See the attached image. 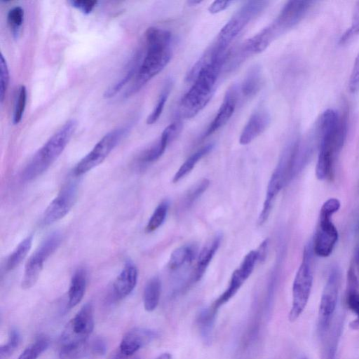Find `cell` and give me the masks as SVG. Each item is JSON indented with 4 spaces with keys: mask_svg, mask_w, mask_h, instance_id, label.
<instances>
[{
    "mask_svg": "<svg viewBox=\"0 0 359 359\" xmlns=\"http://www.w3.org/2000/svg\"><path fill=\"white\" fill-rule=\"evenodd\" d=\"M227 56V50L213 44L191 69L187 79L193 81V84L182 97L179 105L182 118L194 117L210 102Z\"/></svg>",
    "mask_w": 359,
    "mask_h": 359,
    "instance_id": "6da1fadb",
    "label": "cell"
},
{
    "mask_svg": "<svg viewBox=\"0 0 359 359\" xmlns=\"http://www.w3.org/2000/svg\"><path fill=\"white\" fill-rule=\"evenodd\" d=\"M144 45L145 52L135 79L125 93L126 97L141 90L167 66L172 57V34L165 29L149 27L144 34Z\"/></svg>",
    "mask_w": 359,
    "mask_h": 359,
    "instance_id": "7a4b0ae2",
    "label": "cell"
},
{
    "mask_svg": "<svg viewBox=\"0 0 359 359\" xmlns=\"http://www.w3.org/2000/svg\"><path fill=\"white\" fill-rule=\"evenodd\" d=\"M318 130L319 151L316 175L318 180H325L333 174L346 135V123L336 111L329 109L320 118Z\"/></svg>",
    "mask_w": 359,
    "mask_h": 359,
    "instance_id": "3957f363",
    "label": "cell"
},
{
    "mask_svg": "<svg viewBox=\"0 0 359 359\" xmlns=\"http://www.w3.org/2000/svg\"><path fill=\"white\" fill-rule=\"evenodd\" d=\"M94 329V309L85 304L66 325L60 337V359H80L87 351L88 339Z\"/></svg>",
    "mask_w": 359,
    "mask_h": 359,
    "instance_id": "277c9868",
    "label": "cell"
},
{
    "mask_svg": "<svg viewBox=\"0 0 359 359\" xmlns=\"http://www.w3.org/2000/svg\"><path fill=\"white\" fill-rule=\"evenodd\" d=\"M77 126L74 119L65 123L34 154L22 172L25 181L32 180L44 172L57 160L73 136Z\"/></svg>",
    "mask_w": 359,
    "mask_h": 359,
    "instance_id": "5b68a950",
    "label": "cell"
},
{
    "mask_svg": "<svg viewBox=\"0 0 359 359\" xmlns=\"http://www.w3.org/2000/svg\"><path fill=\"white\" fill-rule=\"evenodd\" d=\"M297 150L294 144L288 143L282 151L267 186L263 208L258 217L259 225H262L268 219L277 195L292 180Z\"/></svg>",
    "mask_w": 359,
    "mask_h": 359,
    "instance_id": "8992f818",
    "label": "cell"
},
{
    "mask_svg": "<svg viewBox=\"0 0 359 359\" xmlns=\"http://www.w3.org/2000/svg\"><path fill=\"white\" fill-rule=\"evenodd\" d=\"M312 243H308L303 252L302 262L296 273L292 285V304L289 312L290 322L295 321L304 310L313 285Z\"/></svg>",
    "mask_w": 359,
    "mask_h": 359,
    "instance_id": "52a82bcc",
    "label": "cell"
},
{
    "mask_svg": "<svg viewBox=\"0 0 359 359\" xmlns=\"http://www.w3.org/2000/svg\"><path fill=\"white\" fill-rule=\"evenodd\" d=\"M341 206L336 198L327 199L320 210L318 224L312 243L313 253L321 257L330 256L338 241V231L332 221Z\"/></svg>",
    "mask_w": 359,
    "mask_h": 359,
    "instance_id": "ba28073f",
    "label": "cell"
},
{
    "mask_svg": "<svg viewBox=\"0 0 359 359\" xmlns=\"http://www.w3.org/2000/svg\"><path fill=\"white\" fill-rule=\"evenodd\" d=\"M266 1H246L219 31L215 43L227 49L231 41L246 25L259 15L268 6Z\"/></svg>",
    "mask_w": 359,
    "mask_h": 359,
    "instance_id": "9c48e42d",
    "label": "cell"
},
{
    "mask_svg": "<svg viewBox=\"0 0 359 359\" xmlns=\"http://www.w3.org/2000/svg\"><path fill=\"white\" fill-rule=\"evenodd\" d=\"M127 128H117L105 134L76 165L74 174L81 176L102 163L127 133Z\"/></svg>",
    "mask_w": 359,
    "mask_h": 359,
    "instance_id": "30bf717a",
    "label": "cell"
},
{
    "mask_svg": "<svg viewBox=\"0 0 359 359\" xmlns=\"http://www.w3.org/2000/svg\"><path fill=\"white\" fill-rule=\"evenodd\" d=\"M62 241V236L54 232L46 237L28 259L22 276L21 287L29 289L38 280L46 260L57 249Z\"/></svg>",
    "mask_w": 359,
    "mask_h": 359,
    "instance_id": "8fae6325",
    "label": "cell"
},
{
    "mask_svg": "<svg viewBox=\"0 0 359 359\" xmlns=\"http://www.w3.org/2000/svg\"><path fill=\"white\" fill-rule=\"evenodd\" d=\"M341 271L337 266L330 271L323 289L318 309V330L320 334L329 328L334 316L339 290Z\"/></svg>",
    "mask_w": 359,
    "mask_h": 359,
    "instance_id": "7c38bea8",
    "label": "cell"
},
{
    "mask_svg": "<svg viewBox=\"0 0 359 359\" xmlns=\"http://www.w3.org/2000/svg\"><path fill=\"white\" fill-rule=\"evenodd\" d=\"M313 3L311 1H287L274 21L266 27L273 38L275 39L296 25L306 14Z\"/></svg>",
    "mask_w": 359,
    "mask_h": 359,
    "instance_id": "4fadbf2b",
    "label": "cell"
},
{
    "mask_svg": "<svg viewBox=\"0 0 359 359\" xmlns=\"http://www.w3.org/2000/svg\"><path fill=\"white\" fill-rule=\"evenodd\" d=\"M77 197V187L73 182L67 184L47 207L41 224L48 226L63 218L74 206Z\"/></svg>",
    "mask_w": 359,
    "mask_h": 359,
    "instance_id": "5bb4252c",
    "label": "cell"
},
{
    "mask_svg": "<svg viewBox=\"0 0 359 359\" xmlns=\"http://www.w3.org/2000/svg\"><path fill=\"white\" fill-rule=\"evenodd\" d=\"M257 261L258 255L257 250H252L245 256L239 267L233 272L226 290L211 306L215 310L217 311L220 306L228 302L236 294L252 273Z\"/></svg>",
    "mask_w": 359,
    "mask_h": 359,
    "instance_id": "9a60e30c",
    "label": "cell"
},
{
    "mask_svg": "<svg viewBox=\"0 0 359 359\" xmlns=\"http://www.w3.org/2000/svg\"><path fill=\"white\" fill-rule=\"evenodd\" d=\"M238 95L239 86L237 85H232L227 89L223 102L215 117L205 132L203 137L212 135L215 131L222 128L229 121L235 111Z\"/></svg>",
    "mask_w": 359,
    "mask_h": 359,
    "instance_id": "2e32d148",
    "label": "cell"
},
{
    "mask_svg": "<svg viewBox=\"0 0 359 359\" xmlns=\"http://www.w3.org/2000/svg\"><path fill=\"white\" fill-rule=\"evenodd\" d=\"M156 336V332L151 329L133 327L123 336L118 349L123 355L130 357L150 343Z\"/></svg>",
    "mask_w": 359,
    "mask_h": 359,
    "instance_id": "e0dca14e",
    "label": "cell"
},
{
    "mask_svg": "<svg viewBox=\"0 0 359 359\" xmlns=\"http://www.w3.org/2000/svg\"><path fill=\"white\" fill-rule=\"evenodd\" d=\"M271 122L269 112L264 107L257 109L250 116L242 130L239 142L246 145L264 133Z\"/></svg>",
    "mask_w": 359,
    "mask_h": 359,
    "instance_id": "ac0fdd59",
    "label": "cell"
},
{
    "mask_svg": "<svg viewBox=\"0 0 359 359\" xmlns=\"http://www.w3.org/2000/svg\"><path fill=\"white\" fill-rule=\"evenodd\" d=\"M138 278L136 266L130 261L127 262L113 283L115 297L122 299L128 296L135 289Z\"/></svg>",
    "mask_w": 359,
    "mask_h": 359,
    "instance_id": "d6986e66",
    "label": "cell"
},
{
    "mask_svg": "<svg viewBox=\"0 0 359 359\" xmlns=\"http://www.w3.org/2000/svg\"><path fill=\"white\" fill-rule=\"evenodd\" d=\"M346 304L356 316L355 319L349 323V327L352 330H359V281L354 269L351 266L347 273Z\"/></svg>",
    "mask_w": 359,
    "mask_h": 359,
    "instance_id": "ffe728a7",
    "label": "cell"
},
{
    "mask_svg": "<svg viewBox=\"0 0 359 359\" xmlns=\"http://www.w3.org/2000/svg\"><path fill=\"white\" fill-rule=\"evenodd\" d=\"M177 130V123H172L168 126L162 132L158 141L142 154L141 161L144 163H152L158 160L165 152L170 142L175 137Z\"/></svg>",
    "mask_w": 359,
    "mask_h": 359,
    "instance_id": "44dd1931",
    "label": "cell"
},
{
    "mask_svg": "<svg viewBox=\"0 0 359 359\" xmlns=\"http://www.w3.org/2000/svg\"><path fill=\"white\" fill-rule=\"evenodd\" d=\"M221 240L222 236L220 234L215 235L201 250L194 274V280L196 281L199 280L205 273L206 269L220 245Z\"/></svg>",
    "mask_w": 359,
    "mask_h": 359,
    "instance_id": "7402d4cb",
    "label": "cell"
},
{
    "mask_svg": "<svg viewBox=\"0 0 359 359\" xmlns=\"http://www.w3.org/2000/svg\"><path fill=\"white\" fill-rule=\"evenodd\" d=\"M87 284L86 272L83 269H78L74 273L68 290V308L72 309L82 300Z\"/></svg>",
    "mask_w": 359,
    "mask_h": 359,
    "instance_id": "603a6c76",
    "label": "cell"
},
{
    "mask_svg": "<svg viewBox=\"0 0 359 359\" xmlns=\"http://www.w3.org/2000/svg\"><path fill=\"white\" fill-rule=\"evenodd\" d=\"M143 50H138L133 57L130 66L124 74L113 85L110 86L104 93V98H111L118 93L121 89L137 74L142 57Z\"/></svg>",
    "mask_w": 359,
    "mask_h": 359,
    "instance_id": "cb8c5ba5",
    "label": "cell"
},
{
    "mask_svg": "<svg viewBox=\"0 0 359 359\" xmlns=\"http://www.w3.org/2000/svg\"><path fill=\"white\" fill-rule=\"evenodd\" d=\"M262 83V70L259 65L252 67L245 76L239 86V92L245 97L255 95L260 90Z\"/></svg>",
    "mask_w": 359,
    "mask_h": 359,
    "instance_id": "d4e9b609",
    "label": "cell"
},
{
    "mask_svg": "<svg viewBox=\"0 0 359 359\" xmlns=\"http://www.w3.org/2000/svg\"><path fill=\"white\" fill-rule=\"evenodd\" d=\"M161 283L158 277L151 278L146 284L143 292V304L148 312L154 311L159 302Z\"/></svg>",
    "mask_w": 359,
    "mask_h": 359,
    "instance_id": "484cf974",
    "label": "cell"
},
{
    "mask_svg": "<svg viewBox=\"0 0 359 359\" xmlns=\"http://www.w3.org/2000/svg\"><path fill=\"white\" fill-rule=\"evenodd\" d=\"M196 252L197 248L194 245H184L175 249L170 255L168 267L171 270H175L191 263L194 259Z\"/></svg>",
    "mask_w": 359,
    "mask_h": 359,
    "instance_id": "4316f807",
    "label": "cell"
},
{
    "mask_svg": "<svg viewBox=\"0 0 359 359\" xmlns=\"http://www.w3.org/2000/svg\"><path fill=\"white\" fill-rule=\"evenodd\" d=\"M214 147L213 144H208L191 154L184 163L180 167L178 170L175 174L172 182L174 183L177 182L184 176L189 174L192 169L195 167L196 164L208 153H210Z\"/></svg>",
    "mask_w": 359,
    "mask_h": 359,
    "instance_id": "83f0119b",
    "label": "cell"
},
{
    "mask_svg": "<svg viewBox=\"0 0 359 359\" xmlns=\"http://www.w3.org/2000/svg\"><path fill=\"white\" fill-rule=\"evenodd\" d=\"M217 312L210 306L202 310L198 316L197 323L205 341L210 340Z\"/></svg>",
    "mask_w": 359,
    "mask_h": 359,
    "instance_id": "f1b7e54d",
    "label": "cell"
},
{
    "mask_svg": "<svg viewBox=\"0 0 359 359\" xmlns=\"http://www.w3.org/2000/svg\"><path fill=\"white\" fill-rule=\"evenodd\" d=\"M32 241L33 236L30 235L18 244L7 259L6 269L8 270L14 269L22 262L32 247Z\"/></svg>",
    "mask_w": 359,
    "mask_h": 359,
    "instance_id": "f546056e",
    "label": "cell"
},
{
    "mask_svg": "<svg viewBox=\"0 0 359 359\" xmlns=\"http://www.w3.org/2000/svg\"><path fill=\"white\" fill-rule=\"evenodd\" d=\"M172 82L170 80H167L163 86V88L159 95L157 102L151 112V114L148 116L147 118V123L149 125L154 124L156 123L158 118H160L166 101L169 97L170 93L171 91Z\"/></svg>",
    "mask_w": 359,
    "mask_h": 359,
    "instance_id": "4dcf8cb0",
    "label": "cell"
},
{
    "mask_svg": "<svg viewBox=\"0 0 359 359\" xmlns=\"http://www.w3.org/2000/svg\"><path fill=\"white\" fill-rule=\"evenodd\" d=\"M168 208L169 203L168 201H163L158 205L147 223V232H153L162 225L166 217Z\"/></svg>",
    "mask_w": 359,
    "mask_h": 359,
    "instance_id": "1f68e13d",
    "label": "cell"
},
{
    "mask_svg": "<svg viewBox=\"0 0 359 359\" xmlns=\"http://www.w3.org/2000/svg\"><path fill=\"white\" fill-rule=\"evenodd\" d=\"M48 345L49 340L46 337H39L29 345L17 359H37L47 349Z\"/></svg>",
    "mask_w": 359,
    "mask_h": 359,
    "instance_id": "d6a6232c",
    "label": "cell"
},
{
    "mask_svg": "<svg viewBox=\"0 0 359 359\" xmlns=\"http://www.w3.org/2000/svg\"><path fill=\"white\" fill-rule=\"evenodd\" d=\"M20 341V332L15 328L11 329L7 341L0 348V359H8L16 350Z\"/></svg>",
    "mask_w": 359,
    "mask_h": 359,
    "instance_id": "836d02e7",
    "label": "cell"
},
{
    "mask_svg": "<svg viewBox=\"0 0 359 359\" xmlns=\"http://www.w3.org/2000/svg\"><path fill=\"white\" fill-rule=\"evenodd\" d=\"M209 184L210 182L207 179H203L196 184L186 194L183 200V205L185 208L190 207L205 191Z\"/></svg>",
    "mask_w": 359,
    "mask_h": 359,
    "instance_id": "e575fe53",
    "label": "cell"
},
{
    "mask_svg": "<svg viewBox=\"0 0 359 359\" xmlns=\"http://www.w3.org/2000/svg\"><path fill=\"white\" fill-rule=\"evenodd\" d=\"M26 100L27 89L25 86H21L18 90L13 111V122L14 124L19 123L22 120L26 106Z\"/></svg>",
    "mask_w": 359,
    "mask_h": 359,
    "instance_id": "d590c367",
    "label": "cell"
},
{
    "mask_svg": "<svg viewBox=\"0 0 359 359\" xmlns=\"http://www.w3.org/2000/svg\"><path fill=\"white\" fill-rule=\"evenodd\" d=\"M7 20L13 34L18 35L24 20L23 8L18 6L10 9L8 13Z\"/></svg>",
    "mask_w": 359,
    "mask_h": 359,
    "instance_id": "8d00e7d4",
    "label": "cell"
},
{
    "mask_svg": "<svg viewBox=\"0 0 359 359\" xmlns=\"http://www.w3.org/2000/svg\"><path fill=\"white\" fill-rule=\"evenodd\" d=\"M0 100L2 103L4 100L10 80L8 65L2 54L0 56Z\"/></svg>",
    "mask_w": 359,
    "mask_h": 359,
    "instance_id": "74e56055",
    "label": "cell"
},
{
    "mask_svg": "<svg viewBox=\"0 0 359 359\" xmlns=\"http://www.w3.org/2000/svg\"><path fill=\"white\" fill-rule=\"evenodd\" d=\"M359 34V1L357 2L353 15L352 18L351 25L348 29L344 33L343 36L339 39L341 44L345 43L351 39Z\"/></svg>",
    "mask_w": 359,
    "mask_h": 359,
    "instance_id": "f35d334b",
    "label": "cell"
},
{
    "mask_svg": "<svg viewBox=\"0 0 359 359\" xmlns=\"http://www.w3.org/2000/svg\"><path fill=\"white\" fill-rule=\"evenodd\" d=\"M348 88L352 93L359 91V53L355 58L349 78Z\"/></svg>",
    "mask_w": 359,
    "mask_h": 359,
    "instance_id": "ab89813d",
    "label": "cell"
},
{
    "mask_svg": "<svg viewBox=\"0 0 359 359\" xmlns=\"http://www.w3.org/2000/svg\"><path fill=\"white\" fill-rule=\"evenodd\" d=\"M71 5L80 10L84 14H89L98 3L96 0H73L70 1Z\"/></svg>",
    "mask_w": 359,
    "mask_h": 359,
    "instance_id": "60d3db41",
    "label": "cell"
},
{
    "mask_svg": "<svg viewBox=\"0 0 359 359\" xmlns=\"http://www.w3.org/2000/svg\"><path fill=\"white\" fill-rule=\"evenodd\" d=\"M231 1H215L208 7L209 13L212 14L218 13L229 6Z\"/></svg>",
    "mask_w": 359,
    "mask_h": 359,
    "instance_id": "b9f144b4",
    "label": "cell"
},
{
    "mask_svg": "<svg viewBox=\"0 0 359 359\" xmlns=\"http://www.w3.org/2000/svg\"><path fill=\"white\" fill-rule=\"evenodd\" d=\"M107 346L105 341L101 338L94 340L91 346V351L94 355H102L105 353Z\"/></svg>",
    "mask_w": 359,
    "mask_h": 359,
    "instance_id": "7bdbcfd3",
    "label": "cell"
},
{
    "mask_svg": "<svg viewBox=\"0 0 359 359\" xmlns=\"http://www.w3.org/2000/svg\"><path fill=\"white\" fill-rule=\"evenodd\" d=\"M269 245V239H265L259 245L258 250H257L258 255V261H264L266 257V252Z\"/></svg>",
    "mask_w": 359,
    "mask_h": 359,
    "instance_id": "ee69618b",
    "label": "cell"
},
{
    "mask_svg": "<svg viewBox=\"0 0 359 359\" xmlns=\"http://www.w3.org/2000/svg\"><path fill=\"white\" fill-rule=\"evenodd\" d=\"M128 357L123 355L118 348L114 351L109 359H128Z\"/></svg>",
    "mask_w": 359,
    "mask_h": 359,
    "instance_id": "f6af8a7d",
    "label": "cell"
},
{
    "mask_svg": "<svg viewBox=\"0 0 359 359\" xmlns=\"http://www.w3.org/2000/svg\"><path fill=\"white\" fill-rule=\"evenodd\" d=\"M156 359H172V355L169 353H163L158 355Z\"/></svg>",
    "mask_w": 359,
    "mask_h": 359,
    "instance_id": "bcb514c9",
    "label": "cell"
},
{
    "mask_svg": "<svg viewBox=\"0 0 359 359\" xmlns=\"http://www.w3.org/2000/svg\"><path fill=\"white\" fill-rule=\"evenodd\" d=\"M201 2H202L201 1H194H194H193V0H191V1H187V3H188L190 6H196V5H197V4H201Z\"/></svg>",
    "mask_w": 359,
    "mask_h": 359,
    "instance_id": "7dc6e473",
    "label": "cell"
}]
</instances>
